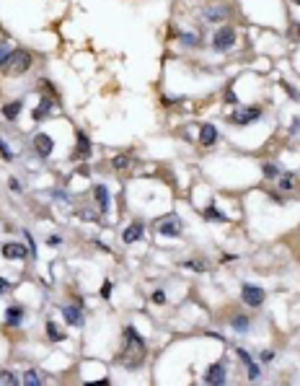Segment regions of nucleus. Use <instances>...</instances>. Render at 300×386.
<instances>
[{"mask_svg": "<svg viewBox=\"0 0 300 386\" xmlns=\"http://www.w3.org/2000/svg\"><path fill=\"white\" fill-rule=\"evenodd\" d=\"M3 68H5L8 76H21V73H26L31 68V54L23 52V50H13L8 54V60L3 62Z\"/></svg>", "mask_w": 300, "mask_h": 386, "instance_id": "nucleus-1", "label": "nucleus"}, {"mask_svg": "<svg viewBox=\"0 0 300 386\" xmlns=\"http://www.w3.org/2000/svg\"><path fill=\"white\" fill-rule=\"evenodd\" d=\"M124 339H127V353L124 355H135V363H142V355H145V342L142 337L138 335L135 327H124Z\"/></svg>", "mask_w": 300, "mask_h": 386, "instance_id": "nucleus-2", "label": "nucleus"}, {"mask_svg": "<svg viewBox=\"0 0 300 386\" xmlns=\"http://www.w3.org/2000/svg\"><path fill=\"white\" fill-rule=\"evenodd\" d=\"M233 44H235V31L231 29V26H223V29L215 34V39H212V47L217 52H228Z\"/></svg>", "mask_w": 300, "mask_h": 386, "instance_id": "nucleus-3", "label": "nucleus"}, {"mask_svg": "<svg viewBox=\"0 0 300 386\" xmlns=\"http://www.w3.org/2000/svg\"><path fill=\"white\" fill-rule=\"evenodd\" d=\"M259 117H261V109H256V106H249V109H235V112L231 114L233 125H249V122H254V119H259Z\"/></svg>", "mask_w": 300, "mask_h": 386, "instance_id": "nucleus-4", "label": "nucleus"}, {"mask_svg": "<svg viewBox=\"0 0 300 386\" xmlns=\"http://www.w3.org/2000/svg\"><path fill=\"white\" fill-rule=\"evenodd\" d=\"M243 303L246 306H261V301H264V290L259 285H243Z\"/></svg>", "mask_w": 300, "mask_h": 386, "instance_id": "nucleus-5", "label": "nucleus"}, {"mask_svg": "<svg viewBox=\"0 0 300 386\" xmlns=\"http://www.w3.org/2000/svg\"><path fill=\"white\" fill-rule=\"evenodd\" d=\"M158 233H161V236H174V238H176V236L181 233L179 218H171V215H168V218H163L161 223H158Z\"/></svg>", "mask_w": 300, "mask_h": 386, "instance_id": "nucleus-6", "label": "nucleus"}, {"mask_svg": "<svg viewBox=\"0 0 300 386\" xmlns=\"http://www.w3.org/2000/svg\"><path fill=\"white\" fill-rule=\"evenodd\" d=\"M205 384H215V386L225 384V365L223 363L210 365V368H207V376H205Z\"/></svg>", "mask_w": 300, "mask_h": 386, "instance_id": "nucleus-7", "label": "nucleus"}, {"mask_svg": "<svg viewBox=\"0 0 300 386\" xmlns=\"http://www.w3.org/2000/svg\"><path fill=\"white\" fill-rule=\"evenodd\" d=\"M34 145H36V151H39V155H49L54 151V140L49 135H44V132L34 137Z\"/></svg>", "mask_w": 300, "mask_h": 386, "instance_id": "nucleus-8", "label": "nucleus"}, {"mask_svg": "<svg viewBox=\"0 0 300 386\" xmlns=\"http://www.w3.org/2000/svg\"><path fill=\"white\" fill-rule=\"evenodd\" d=\"M3 257L5 259H23L26 257V246H21V244H3Z\"/></svg>", "mask_w": 300, "mask_h": 386, "instance_id": "nucleus-9", "label": "nucleus"}, {"mask_svg": "<svg viewBox=\"0 0 300 386\" xmlns=\"http://www.w3.org/2000/svg\"><path fill=\"white\" fill-rule=\"evenodd\" d=\"M62 316H65V321H68V324H72V327L83 324V314H80L78 306H65V309H62Z\"/></svg>", "mask_w": 300, "mask_h": 386, "instance_id": "nucleus-10", "label": "nucleus"}, {"mask_svg": "<svg viewBox=\"0 0 300 386\" xmlns=\"http://www.w3.org/2000/svg\"><path fill=\"white\" fill-rule=\"evenodd\" d=\"M215 140H217V130L212 125H202V130H199V143H202L205 148H210Z\"/></svg>", "mask_w": 300, "mask_h": 386, "instance_id": "nucleus-11", "label": "nucleus"}, {"mask_svg": "<svg viewBox=\"0 0 300 386\" xmlns=\"http://www.w3.org/2000/svg\"><path fill=\"white\" fill-rule=\"evenodd\" d=\"M140 236H142V226H140V223H132V226H127V228H124L122 241H124V244H135Z\"/></svg>", "mask_w": 300, "mask_h": 386, "instance_id": "nucleus-12", "label": "nucleus"}, {"mask_svg": "<svg viewBox=\"0 0 300 386\" xmlns=\"http://www.w3.org/2000/svg\"><path fill=\"white\" fill-rule=\"evenodd\" d=\"M21 319H23V311L18 309V306H11V309L5 311V324L8 327H18V324H21Z\"/></svg>", "mask_w": 300, "mask_h": 386, "instance_id": "nucleus-13", "label": "nucleus"}, {"mask_svg": "<svg viewBox=\"0 0 300 386\" xmlns=\"http://www.w3.org/2000/svg\"><path fill=\"white\" fill-rule=\"evenodd\" d=\"M21 106H23L21 101H11V104H5L3 106V117L5 119H16L18 114H21Z\"/></svg>", "mask_w": 300, "mask_h": 386, "instance_id": "nucleus-14", "label": "nucleus"}, {"mask_svg": "<svg viewBox=\"0 0 300 386\" xmlns=\"http://www.w3.org/2000/svg\"><path fill=\"white\" fill-rule=\"evenodd\" d=\"M75 137H78V153L75 155H88L91 153V143H88V137H86V132H75Z\"/></svg>", "mask_w": 300, "mask_h": 386, "instance_id": "nucleus-15", "label": "nucleus"}, {"mask_svg": "<svg viewBox=\"0 0 300 386\" xmlns=\"http://www.w3.org/2000/svg\"><path fill=\"white\" fill-rule=\"evenodd\" d=\"M93 195H96V200H98V205H101V210L106 213V210H109V192H106V187L98 184V187L93 189Z\"/></svg>", "mask_w": 300, "mask_h": 386, "instance_id": "nucleus-16", "label": "nucleus"}, {"mask_svg": "<svg viewBox=\"0 0 300 386\" xmlns=\"http://www.w3.org/2000/svg\"><path fill=\"white\" fill-rule=\"evenodd\" d=\"M47 335H49L52 342H62V339H65V335L57 329V324H54V321H47Z\"/></svg>", "mask_w": 300, "mask_h": 386, "instance_id": "nucleus-17", "label": "nucleus"}, {"mask_svg": "<svg viewBox=\"0 0 300 386\" xmlns=\"http://www.w3.org/2000/svg\"><path fill=\"white\" fill-rule=\"evenodd\" d=\"M23 384H26V386H39L42 379H39V373H36V371H26V373H23Z\"/></svg>", "mask_w": 300, "mask_h": 386, "instance_id": "nucleus-18", "label": "nucleus"}, {"mask_svg": "<svg viewBox=\"0 0 300 386\" xmlns=\"http://www.w3.org/2000/svg\"><path fill=\"white\" fill-rule=\"evenodd\" d=\"M49 109H52V101L44 99L42 104H39V109H34V119H42L44 114H49Z\"/></svg>", "mask_w": 300, "mask_h": 386, "instance_id": "nucleus-19", "label": "nucleus"}, {"mask_svg": "<svg viewBox=\"0 0 300 386\" xmlns=\"http://www.w3.org/2000/svg\"><path fill=\"white\" fill-rule=\"evenodd\" d=\"M13 50H11V44H8L5 39H0V68H3V62L8 60V54H11Z\"/></svg>", "mask_w": 300, "mask_h": 386, "instance_id": "nucleus-20", "label": "nucleus"}, {"mask_svg": "<svg viewBox=\"0 0 300 386\" xmlns=\"http://www.w3.org/2000/svg\"><path fill=\"white\" fill-rule=\"evenodd\" d=\"M264 177L267 179H275V177H279V166H275V163H264Z\"/></svg>", "mask_w": 300, "mask_h": 386, "instance_id": "nucleus-21", "label": "nucleus"}, {"mask_svg": "<svg viewBox=\"0 0 300 386\" xmlns=\"http://www.w3.org/2000/svg\"><path fill=\"white\" fill-rule=\"evenodd\" d=\"M223 16H228V11H225V8H210V11H205V18H223Z\"/></svg>", "mask_w": 300, "mask_h": 386, "instance_id": "nucleus-22", "label": "nucleus"}, {"mask_svg": "<svg viewBox=\"0 0 300 386\" xmlns=\"http://www.w3.org/2000/svg\"><path fill=\"white\" fill-rule=\"evenodd\" d=\"M233 329H238V332H246V329H249V319H246V316H235V319H233Z\"/></svg>", "mask_w": 300, "mask_h": 386, "instance_id": "nucleus-23", "label": "nucleus"}, {"mask_svg": "<svg viewBox=\"0 0 300 386\" xmlns=\"http://www.w3.org/2000/svg\"><path fill=\"white\" fill-rule=\"evenodd\" d=\"M205 218H210V220H225V215L223 213H217V207L215 205H210L205 210Z\"/></svg>", "mask_w": 300, "mask_h": 386, "instance_id": "nucleus-24", "label": "nucleus"}, {"mask_svg": "<svg viewBox=\"0 0 300 386\" xmlns=\"http://www.w3.org/2000/svg\"><path fill=\"white\" fill-rule=\"evenodd\" d=\"M0 384H8V386H13V384H18V381H16V376H13L11 371H0Z\"/></svg>", "mask_w": 300, "mask_h": 386, "instance_id": "nucleus-25", "label": "nucleus"}, {"mask_svg": "<svg viewBox=\"0 0 300 386\" xmlns=\"http://www.w3.org/2000/svg\"><path fill=\"white\" fill-rule=\"evenodd\" d=\"M184 267H186V270H199V272H202L205 264H202V262H184Z\"/></svg>", "mask_w": 300, "mask_h": 386, "instance_id": "nucleus-26", "label": "nucleus"}, {"mask_svg": "<svg viewBox=\"0 0 300 386\" xmlns=\"http://www.w3.org/2000/svg\"><path fill=\"white\" fill-rule=\"evenodd\" d=\"M181 42L184 44H197V34H181Z\"/></svg>", "mask_w": 300, "mask_h": 386, "instance_id": "nucleus-27", "label": "nucleus"}, {"mask_svg": "<svg viewBox=\"0 0 300 386\" xmlns=\"http://www.w3.org/2000/svg\"><path fill=\"white\" fill-rule=\"evenodd\" d=\"M112 288H114L112 283H104V285H101V298H109V296H112Z\"/></svg>", "mask_w": 300, "mask_h": 386, "instance_id": "nucleus-28", "label": "nucleus"}, {"mask_svg": "<svg viewBox=\"0 0 300 386\" xmlns=\"http://www.w3.org/2000/svg\"><path fill=\"white\" fill-rule=\"evenodd\" d=\"M5 148H8V145H5L3 140H0V155H3V158H8V161H11L13 155H11V151H5Z\"/></svg>", "mask_w": 300, "mask_h": 386, "instance_id": "nucleus-29", "label": "nucleus"}, {"mask_svg": "<svg viewBox=\"0 0 300 386\" xmlns=\"http://www.w3.org/2000/svg\"><path fill=\"white\" fill-rule=\"evenodd\" d=\"M290 130H293V135H300V117L293 119V127H290Z\"/></svg>", "mask_w": 300, "mask_h": 386, "instance_id": "nucleus-30", "label": "nucleus"}, {"mask_svg": "<svg viewBox=\"0 0 300 386\" xmlns=\"http://www.w3.org/2000/svg\"><path fill=\"white\" fill-rule=\"evenodd\" d=\"M225 99H228L231 104H238V99H235V94H233V88H228V91H225Z\"/></svg>", "mask_w": 300, "mask_h": 386, "instance_id": "nucleus-31", "label": "nucleus"}, {"mask_svg": "<svg viewBox=\"0 0 300 386\" xmlns=\"http://www.w3.org/2000/svg\"><path fill=\"white\" fill-rule=\"evenodd\" d=\"M114 166H116V169H124V166H127V158H124V155H119V158H114Z\"/></svg>", "mask_w": 300, "mask_h": 386, "instance_id": "nucleus-32", "label": "nucleus"}, {"mask_svg": "<svg viewBox=\"0 0 300 386\" xmlns=\"http://www.w3.org/2000/svg\"><path fill=\"white\" fill-rule=\"evenodd\" d=\"M272 358H275V353H272V350H264V353H261V360H264V363H269Z\"/></svg>", "mask_w": 300, "mask_h": 386, "instance_id": "nucleus-33", "label": "nucleus"}, {"mask_svg": "<svg viewBox=\"0 0 300 386\" xmlns=\"http://www.w3.org/2000/svg\"><path fill=\"white\" fill-rule=\"evenodd\" d=\"M153 301H156V303H166V296H163V290H158L156 296H153Z\"/></svg>", "mask_w": 300, "mask_h": 386, "instance_id": "nucleus-34", "label": "nucleus"}, {"mask_svg": "<svg viewBox=\"0 0 300 386\" xmlns=\"http://www.w3.org/2000/svg\"><path fill=\"white\" fill-rule=\"evenodd\" d=\"M8 288H11V283H8L5 278H0V293H5Z\"/></svg>", "mask_w": 300, "mask_h": 386, "instance_id": "nucleus-35", "label": "nucleus"}, {"mask_svg": "<svg viewBox=\"0 0 300 386\" xmlns=\"http://www.w3.org/2000/svg\"><path fill=\"white\" fill-rule=\"evenodd\" d=\"M11 189H13V192H21V184H18L16 179H11Z\"/></svg>", "mask_w": 300, "mask_h": 386, "instance_id": "nucleus-36", "label": "nucleus"}, {"mask_svg": "<svg viewBox=\"0 0 300 386\" xmlns=\"http://www.w3.org/2000/svg\"><path fill=\"white\" fill-rule=\"evenodd\" d=\"M298 34H300V24H298Z\"/></svg>", "mask_w": 300, "mask_h": 386, "instance_id": "nucleus-37", "label": "nucleus"}, {"mask_svg": "<svg viewBox=\"0 0 300 386\" xmlns=\"http://www.w3.org/2000/svg\"><path fill=\"white\" fill-rule=\"evenodd\" d=\"M295 3H298V5H300V0H295Z\"/></svg>", "mask_w": 300, "mask_h": 386, "instance_id": "nucleus-38", "label": "nucleus"}]
</instances>
